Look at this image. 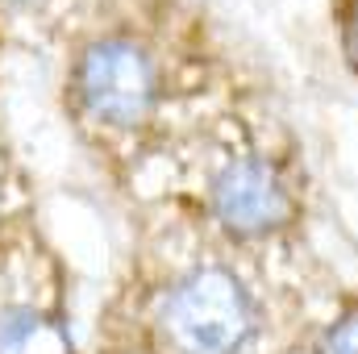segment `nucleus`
<instances>
[{"mask_svg": "<svg viewBox=\"0 0 358 354\" xmlns=\"http://www.w3.org/2000/svg\"><path fill=\"white\" fill-rule=\"evenodd\" d=\"M76 92L96 121L104 125H138L155 108L159 76L146 55V46L129 38H96L80 55L76 67Z\"/></svg>", "mask_w": 358, "mask_h": 354, "instance_id": "f03ea898", "label": "nucleus"}, {"mask_svg": "<svg viewBox=\"0 0 358 354\" xmlns=\"http://www.w3.org/2000/svg\"><path fill=\"white\" fill-rule=\"evenodd\" d=\"M321 354H358V313L338 317L325 338H321Z\"/></svg>", "mask_w": 358, "mask_h": 354, "instance_id": "39448f33", "label": "nucleus"}, {"mask_svg": "<svg viewBox=\"0 0 358 354\" xmlns=\"http://www.w3.org/2000/svg\"><path fill=\"white\" fill-rule=\"evenodd\" d=\"M346 46H350V55H355V63H358V13L350 17V29H346Z\"/></svg>", "mask_w": 358, "mask_h": 354, "instance_id": "423d86ee", "label": "nucleus"}, {"mask_svg": "<svg viewBox=\"0 0 358 354\" xmlns=\"http://www.w3.org/2000/svg\"><path fill=\"white\" fill-rule=\"evenodd\" d=\"M0 354H71V338L55 317L13 304L0 313Z\"/></svg>", "mask_w": 358, "mask_h": 354, "instance_id": "20e7f679", "label": "nucleus"}, {"mask_svg": "<svg viewBox=\"0 0 358 354\" xmlns=\"http://www.w3.org/2000/svg\"><path fill=\"white\" fill-rule=\"evenodd\" d=\"M213 213L234 238H263L271 229L287 225L292 217V196L283 179L259 159H234L213 179Z\"/></svg>", "mask_w": 358, "mask_h": 354, "instance_id": "7ed1b4c3", "label": "nucleus"}, {"mask_svg": "<svg viewBox=\"0 0 358 354\" xmlns=\"http://www.w3.org/2000/svg\"><path fill=\"white\" fill-rule=\"evenodd\" d=\"M159 325L176 354H238L255 334V300L234 271L200 267L171 288Z\"/></svg>", "mask_w": 358, "mask_h": 354, "instance_id": "f257e3e1", "label": "nucleus"}, {"mask_svg": "<svg viewBox=\"0 0 358 354\" xmlns=\"http://www.w3.org/2000/svg\"><path fill=\"white\" fill-rule=\"evenodd\" d=\"M4 4H42V0H4Z\"/></svg>", "mask_w": 358, "mask_h": 354, "instance_id": "0eeeda50", "label": "nucleus"}]
</instances>
